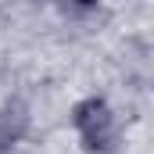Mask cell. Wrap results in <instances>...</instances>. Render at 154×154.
Listing matches in <instances>:
<instances>
[{
	"instance_id": "1",
	"label": "cell",
	"mask_w": 154,
	"mask_h": 154,
	"mask_svg": "<svg viewBox=\"0 0 154 154\" xmlns=\"http://www.w3.org/2000/svg\"><path fill=\"white\" fill-rule=\"evenodd\" d=\"M72 122H75L86 151H97V154L115 151V115H111V108H108L100 97L79 100L75 111H72Z\"/></svg>"
}]
</instances>
